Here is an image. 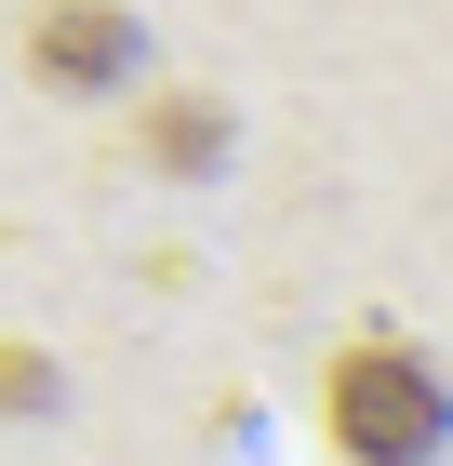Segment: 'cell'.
I'll return each mask as SVG.
<instances>
[{
  "instance_id": "cell-1",
  "label": "cell",
  "mask_w": 453,
  "mask_h": 466,
  "mask_svg": "<svg viewBox=\"0 0 453 466\" xmlns=\"http://www.w3.org/2000/svg\"><path fill=\"white\" fill-rule=\"evenodd\" d=\"M320 427H334L347 466H427L440 427H453V400H440V373H427V347H400V333H347L334 373H320Z\"/></svg>"
},
{
  "instance_id": "cell-2",
  "label": "cell",
  "mask_w": 453,
  "mask_h": 466,
  "mask_svg": "<svg viewBox=\"0 0 453 466\" xmlns=\"http://www.w3.org/2000/svg\"><path fill=\"white\" fill-rule=\"evenodd\" d=\"M120 67H134V14H120V0H40V14H27V80L107 94Z\"/></svg>"
},
{
  "instance_id": "cell-3",
  "label": "cell",
  "mask_w": 453,
  "mask_h": 466,
  "mask_svg": "<svg viewBox=\"0 0 453 466\" xmlns=\"http://www.w3.org/2000/svg\"><path fill=\"white\" fill-rule=\"evenodd\" d=\"M213 134H227V120H213V94H160V107H147V160H160V174H174V160L201 174Z\"/></svg>"
}]
</instances>
